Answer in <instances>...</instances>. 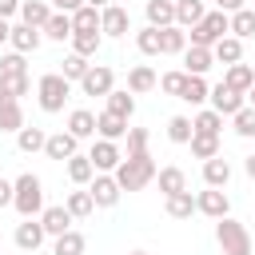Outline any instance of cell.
<instances>
[{
	"instance_id": "7",
	"label": "cell",
	"mask_w": 255,
	"mask_h": 255,
	"mask_svg": "<svg viewBox=\"0 0 255 255\" xmlns=\"http://www.w3.org/2000/svg\"><path fill=\"white\" fill-rule=\"evenodd\" d=\"M128 32H131V16H128V8H120V4L100 8V36L120 40V36H128Z\"/></svg>"
},
{
	"instance_id": "16",
	"label": "cell",
	"mask_w": 255,
	"mask_h": 255,
	"mask_svg": "<svg viewBox=\"0 0 255 255\" xmlns=\"http://www.w3.org/2000/svg\"><path fill=\"white\" fill-rule=\"evenodd\" d=\"M183 52H187V32L179 24L159 28V56H183Z\"/></svg>"
},
{
	"instance_id": "15",
	"label": "cell",
	"mask_w": 255,
	"mask_h": 255,
	"mask_svg": "<svg viewBox=\"0 0 255 255\" xmlns=\"http://www.w3.org/2000/svg\"><path fill=\"white\" fill-rule=\"evenodd\" d=\"M48 20H52V4H48V0H20V24L44 28Z\"/></svg>"
},
{
	"instance_id": "13",
	"label": "cell",
	"mask_w": 255,
	"mask_h": 255,
	"mask_svg": "<svg viewBox=\"0 0 255 255\" xmlns=\"http://www.w3.org/2000/svg\"><path fill=\"white\" fill-rule=\"evenodd\" d=\"M8 44H12V52L28 56V52H36V48L44 44V32H40V28H28V24H12V32H8Z\"/></svg>"
},
{
	"instance_id": "39",
	"label": "cell",
	"mask_w": 255,
	"mask_h": 255,
	"mask_svg": "<svg viewBox=\"0 0 255 255\" xmlns=\"http://www.w3.org/2000/svg\"><path fill=\"white\" fill-rule=\"evenodd\" d=\"M163 207H167V215H171V219H191V215H195V195H191V191L167 195V203H163Z\"/></svg>"
},
{
	"instance_id": "54",
	"label": "cell",
	"mask_w": 255,
	"mask_h": 255,
	"mask_svg": "<svg viewBox=\"0 0 255 255\" xmlns=\"http://www.w3.org/2000/svg\"><path fill=\"white\" fill-rule=\"evenodd\" d=\"M243 171H247V179H255V151L243 159Z\"/></svg>"
},
{
	"instance_id": "33",
	"label": "cell",
	"mask_w": 255,
	"mask_h": 255,
	"mask_svg": "<svg viewBox=\"0 0 255 255\" xmlns=\"http://www.w3.org/2000/svg\"><path fill=\"white\" fill-rule=\"evenodd\" d=\"M64 167H68V179H72L76 187H88V183H92V175H96L92 159H88V155H80V151H76V155H72Z\"/></svg>"
},
{
	"instance_id": "42",
	"label": "cell",
	"mask_w": 255,
	"mask_h": 255,
	"mask_svg": "<svg viewBox=\"0 0 255 255\" xmlns=\"http://www.w3.org/2000/svg\"><path fill=\"white\" fill-rule=\"evenodd\" d=\"M231 128H235V135L255 139V108H251V104H243V108L231 116Z\"/></svg>"
},
{
	"instance_id": "40",
	"label": "cell",
	"mask_w": 255,
	"mask_h": 255,
	"mask_svg": "<svg viewBox=\"0 0 255 255\" xmlns=\"http://www.w3.org/2000/svg\"><path fill=\"white\" fill-rule=\"evenodd\" d=\"M84 251H88V239H84L80 231H64V235H56L52 255H84Z\"/></svg>"
},
{
	"instance_id": "6",
	"label": "cell",
	"mask_w": 255,
	"mask_h": 255,
	"mask_svg": "<svg viewBox=\"0 0 255 255\" xmlns=\"http://www.w3.org/2000/svg\"><path fill=\"white\" fill-rule=\"evenodd\" d=\"M88 195H92V203H96V207H116L124 191H120L116 175H108V171H96V175H92V183H88Z\"/></svg>"
},
{
	"instance_id": "56",
	"label": "cell",
	"mask_w": 255,
	"mask_h": 255,
	"mask_svg": "<svg viewBox=\"0 0 255 255\" xmlns=\"http://www.w3.org/2000/svg\"><path fill=\"white\" fill-rule=\"evenodd\" d=\"M84 4H88V8H96V12H100V8H108V4H112V0H84Z\"/></svg>"
},
{
	"instance_id": "1",
	"label": "cell",
	"mask_w": 255,
	"mask_h": 255,
	"mask_svg": "<svg viewBox=\"0 0 255 255\" xmlns=\"http://www.w3.org/2000/svg\"><path fill=\"white\" fill-rule=\"evenodd\" d=\"M12 207L24 219H40V211H44V183H40V175L24 171V175L12 179Z\"/></svg>"
},
{
	"instance_id": "17",
	"label": "cell",
	"mask_w": 255,
	"mask_h": 255,
	"mask_svg": "<svg viewBox=\"0 0 255 255\" xmlns=\"http://www.w3.org/2000/svg\"><path fill=\"white\" fill-rule=\"evenodd\" d=\"M251 84H255V68H251V64H231V68L223 72V88H231V92H239V96H247Z\"/></svg>"
},
{
	"instance_id": "59",
	"label": "cell",
	"mask_w": 255,
	"mask_h": 255,
	"mask_svg": "<svg viewBox=\"0 0 255 255\" xmlns=\"http://www.w3.org/2000/svg\"><path fill=\"white\" fill-rule=\"evenodd\" d=\"M251 12H255V4H251Z\"/></svg>"
},
{
	"instance_id": "35",
	"label": "cell",
	"mask_w": 255,
	"mask_h": 255,
	"mask_svg": "<svg viewBox=\"0 0 255 255\" xmlns=\"http://www.w3.org/2000/svg\"><path fill=\"white\" fill-rule=\"evenodd\" d=\"M40 32H44V40H56V44H64V40H72V16H64V12H52V20H48Z\"/></svg>"
},
{
	"instance_id": "53",
	"label": "cell",
	"mask_w": 255,
	"mask_h": 255,
	"mask_svg": "<svg viewBox=\"0 0 255 255\" xmlns=\"http://www.w3.org/2000/svg\"><path fill=\"white\" fill-rule=\"evenodd\" d=\"M20 12V0H0V20H12Z\"/></svg>"
},
{
	"instance_id": "49",
	"label": "cell",
	"mask_w": 255,
	"mask_h": 255,
	"mask_svg": "<svg viewBox=\"0 0 255 255\" xmlns=\"http://www.w3.org/2000/svg\"><path fill=\"white\" fill-rule=\"evenodd\" d=\"M24 72H28V64H24V56H20V52L0 56V76H24Z\"/></svg>"
},
{
	"instance_id": "5",
	"label": "cell",
	"mask_w": 255,
	"mask_h": 255,
	"mask_svg": "<svg viewBox=\"0 0 255 255\" xmlns=\"http://www.w3.org/2000/svg\"><path fill=\"white\" fill-rule=\"evenodd\" d=\"M223 36H227V16L215 12V8H211L195 28H187V44H191V48H215Z\"/></svg>"
},
{
	"instance_id": "36",
	"label": "cell",
	"mask_w": 255,
	"mask_h": 255,
	"mask_svg": "<svg viewBox=\"0 0 255 255\" xmlns=\"http://www.w3.org/2000/svg\"><path fill=\"white\" fill-rule=\"evenodd\" d=\"M207 96H211L207 80H203V76H187V84H183L179 100H183V104H191V108H199V104H207Z\"/></svg>"
},
{
	"instance_id": "47",
	"label": "cell",
	"mask_w": 255,
	"mask_h": 255,
	"mask_svg": "<svg viewBox=\"0 0 255 255\" xmlns=\"http://www.w3.org/2000/svg\"><path fill=\"white\" fill-rule=\"evenodd\" d=\"M128 159L131 155H147V128H128Z\"/></svg>"
},
{
	"instance_id": "24",
	"label": "cell",
	"mask_w": 255,
	"mask_h": 255,
	"mask_svg": "<svg viewBox=\"0 0 255 255\" xmlns=\"http://www.w3.org/2000/svg\"><path fill=\"white\" fill-rule=\"evenodd\" d=\"M104 100H108V108H104V112H112V116H120V120H131V116H135V96H131L128 88H124V92H120V88H112Z\"/></svg>"
},
{
	"instance_id": "52",
	"label": "cell",
	"mask_w": 255,
	"mask_h": 255,
	"mask_svg": "<svg viewBox=\"0 0 255 255\" xmlns=\"http://www.w3.org/2000/svg\"><path fill=\"white\" fill-rule=\"evenodd\" d=\"M0 207H12V179L0 175Z\"/></svg>"
},
{
	"instance_id": "8",
	"label": "cell",
	"mask_w": 255,
	"mask_h": 255,
	"mask_svg": "<svg viewBox=\"0 0 255 255\" xmlns=\"http://www.w3.org/2000/svg\"><path fill=\"white\" fill-rule=\"evenodd\" d=\"M116 88V72L108 68V64H92L88 72H84V80H80V92L84 96H108Z\"/></svg>"
},
{
	"instance_id": "45",
	"label": "cell",
	"mask_w": 255,
	"mask_h": 255,
	"mask_svg": "<svg viewBox=\"0 0 255 255\" xmlns=\"http://www.w3.org/2000/svg\"><path fill=\"white\" fill-rule=\"evenodd\" d=\"M167 139L171 143H187L191 139V120L187 116H171L167 120Z\"/></svg>"
},
{
	"instance_id": "4",
	"label": "cell",
	"mask_w": 255,
	"mask_h": 255,
	"mask_svg": "<svg viewBox=\"0 0 255 255\" xmlns=\"http://www.w3.org/2000/svg\"><path fill=\"white\" fill-rule=\"evenodd\" d=\"M68 96H72V84H68L60 72H48V76H40V80H36V100H40V112H48V116L64 112Z\"/></svg>"
},
{
	"instance_id": "19",
	"label": "cell",
	"mask_w": 255,
	"mask_h": 255,
	"mask_svg": "<svg viewBox=\"0 0 255 255\" xmlns=\"http://www.w3.org/2000/svg\"><path fill=\"white\" fill-rule=\"evenodd\" d=\"M24 128V108L8 92H0V131H20Z\"/></svg>"
},
{
	"instance_id": "32",
	"label": "cell",
	"mask_w": 255,
	"mask_h": 255,
	"mask_svg": "<svg viewBox=\"0 0 255 255\" xmlns=\"http://www.w3.org/2000/svg\"><path fill=\"white\" fill-rule=\"evenodd\" d=\"M44 139H48V131H44V128H28V124H24V128L16 131V147H20L24 155L44 151Z\"/></svg>"
},
{
	"instance_id": "18",
	"label": "cell",
	"mask_w": 255,
	"mask_h": 255,
	"mask_svg": "<svg viewBox=\"0 0 255 255\" xmlns=\"http://www.w3.org/2000/svg\"><path fill=\"white\" fill-rule=\"evenodd\" d=\"M12 239H16V247H20V251H36L48 235H44L40 219H24V223H16V235H12Z\"/></svg>"
},
{
	"instance_id": "43",
	"label": "cell",
	"mask_w": 255,
	"mask_h": 255,
	"mask_svg": "<svg viewBox=\"0 0 255 255\" xmlns=\"http://www.w3.org/2000/svg\"><path fill=\"white\" fill-rule=\"evenodd\" d=\"M72 32H100V12L96 8H76L72 12Z\"/></svg>"
},
{
	"instance_id": "28",
	"label": "cell",
	"mask_w": 255,
	"mask_h": 255,
	"mask_svg": "<svg viewBox=\"0 0 255 255\" xmlns=\"http://www.w3.org/2000/svg\"><path fill=\"white\" fill-rule=\"evenodd\" d=\"M155 179H159V191H163V199H167V195H179V191H187V175H183V167H159V171H155Z\"/></svg>"
},
{
	"instance_id": "20",
	"label": "cell",
	"mask_w": 255,
	"mask_h": 255,
	"mask_svg": "<svg viewBox=\"0 0 255 255\" xmlns=\"http://www.w3.org/2000/svg\"><path fill=\"white\" fill-rule=\"evenodd\" d=\"M96 135L120 143V139L128 135V120H120V116H112V112H100V116H96Z\"/></svg>"
},
{
	"instance_id": "48",
	"label": "cell",
	"mask_w": 255,
	"mask_h": 255,
	"mask_svg": "<svg viewBox=\"0 0 255 255\" xmlns=\"http://www.w3.org/2000/svg\"><path fill=\"white\" fill-rule=\"evenodd\" d=\"M183 84H187V72H183V68H179V72H163V76H159V88H163L167 96H175V100H179Z\"/></svg>"
},
{
	"instance_id": "46",
	"label": "cell",
	"mask_w": 255,
	"mask_h": 255,
	"mask_svg": "<svg viewBox=\"0 0 255 255\" xmlns=\"http://www.w3.org/2000/svg\"><path fill=\"white\" fill-rule=\"evenodd\" d=\"M28 88H32V80H28V72H24V76H0V92H8L12 100H20V96H28Z\"/></svg>"
},
{
	"instance_id": "25",
	"label": "cell",
	"mask_w": 255,
	"mask_h": 255,
	"mask_svg": "<svg viewBox=\"0 0 255 255\" xmlns=\"http://www.w3.org/2000/svg\"><path fill=\"white\" fill-rule=\"evenodd\" d=\"M68 131H72L76 139L96 135V112H88V108H72V112H68Z\"/></svg>"
},
{
	"instance_id": "60",
	"label": "cell",
	"mask_w": 255,
	"mask_h": 255,
	"mask_svg": "<svg viewBox=\"0 0 255 255\" xmlns=\"http://www.w3.org/2000/svg\"><path fill=\"white\" fill-rule=\"evenodd\" d=\"M251 68H255V64H251Z\"/></svg>"
},
{
	"instance_id": "38",
	"label": "cell",
	"mask_w": 255,
	"mask_h": 255,
	"mask_svg": "<svg viewBox=\"0 0 255 255\" xmlns=\"http://www.w3.org/2000/svg\"><path fill=\"white\" fill-rule=\"evenodd\" d=\"M88 68H92V60H84V56H76V52H68V56L60 60V76H64L68 84H80Z\"/></svg>"
},
{
	"instance_id": "55",
	"label": "cell",
	"mask_w": 255,
	"mask_h": 255,
	"mask_svg": "<svg viewBox=\"0 0 255 255\" xmlns=\"http://www.w3.org/2000/svg\"><path fill=\"white\" fill-rule=\"evenodd\" d=\"M8 32H12V24H8V20H0V44H8Z\"/></svg>"
},
{
	"instance_id": "10",
	"label": "cell",
	"mask_w": 255,
	"mask_h": 255,
	"mask_svg": "<svg viewBox=\"0 0 255 255\" xmlns=\"http://www.w3.org/2000/svg\"><path fill=\"white\" fill-rule=\"evenodd\" d=\"M88 159H92V167L96 171H116L120 167V159H124V151H120V143H112V139H96L92 147H88Z\"/></svg>"
},
{
	"instance_id": "50",
	"label": "cell",
	"mask_w": 255,
	"mask_h": 255,
	"mask_svg": "<svg viewBox=\"0 0 255 255\" xmlns=\"http://www.w3.org/2000/svg\"><path fill=\"white\" fill-rule=\"evenodd\" d=\"M52 4V12H64V16H72L76 8H84V0H48Z\"/></svg>"
},
{
	"instance_id": "23",
	"label": "cell",
	"mask_w": 255,
	"mask_h": 255,
	"mask_svg": "<svg viewBox=\"0 0 255 255\" xmlns=\"http://www.w3.org/2000/svg\"><path fill=\"white\" fill-rule=\"evenodd\" d=\"M211 64H215L211 48H191V44H187V52H183V72H187V76H207Z\"/></svg>"
},
{
	"instance_id": "41",
	"label": "cell",
	"mask_w": 255,
	"mask_h": 255,
	"mask_svg": "<svg viewBox=\"0 0 255 255\" xmlns=\"http://www.w3.org/2000/svg\"><path fill=\"white\" fill-rule=\"evenodd\" d=\"M187 147H191L195 159H215L219 155V135H191Z\"/></svg>"
},
{
	"instance_id": "14",
	"label": "cell",
	"mask_w": 255,
	"mask_h": 255,
	"mask_svg": "<svg viewBox=\"0 0 255 255\" xmlns=\"http://www.w3.org/2000/svg\"><path fill=\"white\" fill-rule=\"evenodd\" d=\"M40 227H44V235H64V231H72V215H68V207L64 203H56V207H44L40 211Z\"/></svg>"
},
{
	"instance_id": "27",
	"label": "cell",
	"mask_w": 255,
	"mask_h": 255,
	"mask_svg": "<svg viewBox=\"0 0 255 255\" xmlns=\"http://www.w3.org/2000/svg\"><path fill=\"white\" fill-rule=\"evenodd\" d=\"M155 84H159V76H155L147 64H135V68L128 72V92H131V96H143V92H151Z\"/></svg>"
},
{
	"instance_id": "57",
	"label": "cell",
	"mask_w": 255,
	"mask_h": 255,
	"mask_svg": "<svg viewBox=\"0 0 255 255\" xmlns=\"http://www.w3.org/2000/svg\"><path fill=\"white\" fill-rule=\"evenodd\" d=\"M247 104H251V108H255V84H251V92H247Z\"/></svg>"
},
{
	"instance_id": "26",
	"label": "cell",
	"mask_w": 255,
	"mask_h": 255,
	"mask_svg": "<svg viewBox=\"0 0 255 255\" xmlns=\"http://www.w3.org/2000/svg\"><path fill=\"white\" fill-rule=\"evenodd\" d=\"M203 16H207L203 0H175V24H179L183 32H187V28H195Z\"/></svg>"
},
{
	"instance_id": "44",
	"label": "cell",
	"mask_w": 255,
	"mask_h": 255,
	"mask_svg": "<svg viewBox=\"0 0 255 255\" xmlns=\"http://www.w3.org/2000/svg\"><path fill=\"white\" fill-rule=\"evenodd\" d=\"M135 48H139V56H159V28H139L135 32Z\"/></svg>"
},
{
	"instance_id": "61",
	"label": "cell",
	"mask_w": 255,
	"mask_h": 255,
	"mask_svg": "<svg viewBox=\"0 0 255 255\" xmlns=\"http://www.w3.org/2000/svg\"><path fill=\"white\" fill-rule=\"evenodd\" d=\"M251 255H255V251H251Z\"/></svg>"
},
{
	"instance_id": "2",
	"label": "cell",
	"mask_w": 255,
	"mask_h": 255,
	"mask_svg": "<svg viewBox=\"0 0 255 255\" xmlns=\"http://www.w3.org/2000/svg\"><path fill=\"white\" fill-rule=\"evenodd\" d=\"M155 171H159V167H155V159H151V155H131V159L124 155V159H120V167H116L112 175H116L120 191H139V187H147V183L155 179Z\"/></svg>"
},
{
	"instance_id": "12",
	"label": "cell",
	"mask_w": 255,
	"mask_h": 255,
	"mask_svg": "<svg viewBox=\"0 0 255 255\" xmlns=\"http://www.w3.org/2000/svg\"><path fill=\"white\" fill-rule=\"evenodd\" d=\"M207 100H211V112H219L223 120H231V116L247 104V96H239V92H231V88H223V84H215Z\"/></svg>"
},
{
	"instance_id": "30",
	"label": "cell",
	"mask_w": 255,
	"mask_h": 255,
	"mask_svg": "<svg viewBox=\"0 0 255 255\" xmlns=\"http://www.w3.org/2000/svg\"><path fill=\"white\" fill-rule=\"evenodd\" d=\"M227 36H235V40H247V36H255V12H251V8H239V12H231V16H227Z\"/></svg>"
},
{
	"instance_id": "3",
	"label": "cell",
	"mask_w": 255,
	"mask_h": 255,
	"mask_svg": "<svg viewBox=\"0 0 255 255\" xmlns=\"http://www.w3.org/2000/svg\"><path fill=\"white\" fill-rule=\"evenodd\" d=\"M215 243H219V251H223V255H251V251H255V243H251L247 227H243L239 219H231V215L215 219Z\"/></svg>"
},
{
	"instance_id": "9",
	"label": "cell",
	"mask_w": 255,
	"mask_h": 255,
	"mask_svg": "<svg viewBox=\"0 0 255 255\" xmlns=\"http://www.w3.org/2000/svg\"><path fill=\"white\" fill-rule=\"evenodd\" d=\"M195 211L207 215V219H223V215L231 211V199H227L223 187H203V191L195 195Z\"/></svg>"
},
{
	"instance_id": "21",
	"label": "cell",
	"mask_w": 255,
	"mask_h": 255,
	"mask_svg": "<svg viewBox=\"0 0 255 255\" xmlns=\"http://www.w3.org/2000/svg\"><path fill=\"white\" fill-rule=\"evenodd\" d=\"M227 183H231V163L223 155L203 159V187H227Z\"/></svg>"
},
{
	"instance_id": "31",
	"label": "cell",
	"mask_w": 255,
	"mask_h": 255,
	"mask_svg": "<svg viewBox=\"0 0 255 255\" xmlns=\"http://www.w3.org/2000/svg\"><path fill=\"white\" fill-rule=\"evenodd\" d=\"M219 131H223V116H219V112H211V108L195 112V120H191V135H219Z\"/></svg>"
},
{
	"instance_id": "11",
	"label": "cell",
	"mask_w": 255,
	"mask_h": 255,
	"mask_svg": "<svg viewBox=\"0 0 255 255\" xmlns=\"http://www.w3.org/2000/svg\"><path fill=\"white\" fill-rule=\"evenodd\" d=\"M76 151H80V139H76L72 131H52V135L44 139V155H48V159H60V163H68Z\"/></svg>"
},
{
	"instance_id": "37",
	"label": "cell",
	"mask_w": 255,
	"mask_h": 255,
	"mask_svg": "<svg viewBox=\"0 0 255 255\" xmlns=\"http://www.w3.org/2000/svg\"><path fill=\"white\" fill-rule=\"evenodd\" d=\"M100 44H104L100 32H72V52L84 56V60H92V56L100 52Z\"/></svg>"
},
{
	"instance_id": "51",
	"label": "cell",
	"mask_w": 255,
	"mask_h": 255,
	"mask_svg": "<svg viewBox=\"0 0 255 255\" xmlns=\"http://www.w3.org/2000/svg\"><path fill=\"white\" fill-rule=\"evenodd\" d=\"M239 8H247V0H215V12H223V16H231Z\"/></svg>"
},
{
	"instance_id": "34",
	"label": "cell",
	"mask_w": 255,
	"mask_h": 255,
	"mask_svg": "<svg viewBox=\"0 0 255 255\" xmlns=\"http://www.w3.org/2000/svg\"><path fill=\"white\" fill-rule=\"evenodd\" d=\"M64 207H68V215H72V219H88V215L96 211V203H92V195H88V187H76V191H68V199H64Z\"/></svg>"
},
{
	"instance_id": "58",
	"label": "cell",
	"mask_w": 255,
	"mask_h": 255,
	"mask_svg": "<svg viewBox=\"0 0 255 255\" xmlns=\"http://www.w3.org/2000/svg\"><path fill=\"white\" fill-rule=\"evenodd\" d=\"M131 255H147V251H131Z\"/></svg>"
},
{
	"instance_id": "22",
	"label": "cell",
	"mask_w": 255,
	"mask_h": 255,
	"mask_svg": "<svg viewBox=\"0 0 255 255\" xmlns=\"http://www.w3.org/2000/svg\"><path fill=\"white\" fill-rule=\"evenodd\" d=\"M211 56H215V64H223V68H231V64H243V40H235V36H223V40L211 48Z\"/></svg>"
},
{
	"instance_id": "29",
	"label": "cell",
	"mask_w": 255,
	"mask_h": 255,
	"mask_svg": "<svg viewBox=\"0 0 255 255\" xmlns=\"http://www.w3.org/2000/svg\"><path fill=\"white\" fill-rule=\"evenodd\" d=\"M147 24L151 28H167V24H175V0H147Z\"/></svg>"
}]
</instances>
